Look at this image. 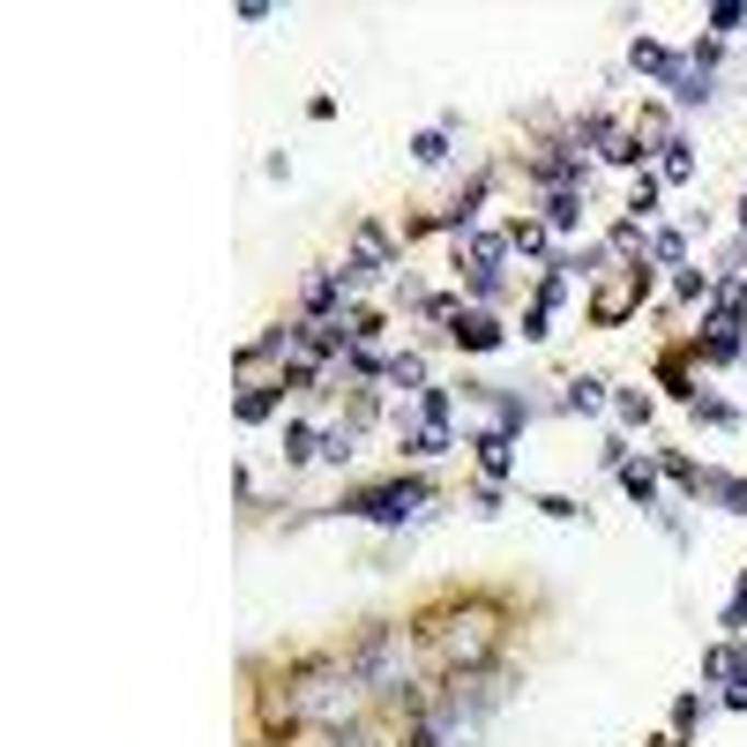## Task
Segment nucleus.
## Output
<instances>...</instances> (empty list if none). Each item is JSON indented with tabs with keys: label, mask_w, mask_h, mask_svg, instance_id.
Listing matches in <instances>:
<instances>
[{
	"label": "nucleus",
	"mask_w": 747,
	"mask_h": 747,
	"mask_svg": "<svg viewBox=\"0 0 747 747\" xmlns=\"http://www.w3.org/2000/svg\"><path fill=\"white\" fill-rule=\"evenodd\" d=\"M508 696V673H449L426 703L412 710V740L404 747H479L486 717Z\"/></svg>",
	"instance_id": "obj_1"
},
{
	"label": "nucleus",
	"mask_w": 747,
	"mask_h": 747,
	"mask_svg": "<svg viewBox=\"0 0 747 747\" xmlns=\"http://www.w3.org/2000/svg\"><path fill=\"white\" fill-rule=\"evenodd\" d=\"M367 688H359V673L344 658H307L285 673V688H277V717L285 725H314V733H352L359 717H367Z\"/></svg>",
	"instance_id": "obj_2"
},
{
	"label": "nucleus",
	"mask_w": 747,
	"mask_h": 747,
	"mask_svg": "<svg viewBox=\"0 0 747 747\" xmlns=\"http://www.w3.org/2000/svg\"><path fill=\"white\" fill-rule=\"evenodd\" d=\"M344 665L359 673V688H367L373 703H404V710L426 703V696H418V635L404 621L367 628V635L344 651Z\"/></svg>",
	"instance_id": "obj_3"
},
{
	"label": "nucleus",
	"mask_w": 747,
	"mask_h": 747,
	"mask_svg": "<svg viewBox=\"0 0 747 747\" xmlns=\"http://www.w3.org/2000/svg\"><path fill=\"white\" fill-rule=\"evenodd\" d=\"M418 643L449 665V673H479V665L494 658V643H501V606L494 598H463V606L449 598L441 613L418 621Z\"/></svg>",
	"instance_id": "obj_4"
},
{
	"label": "nucleus",
	"mask_w": 747,
	"mask_h": 747,
	"mask_svg": "<svg viewBox=\"0 0 747 747\" xmlns=\"http://www.w3.org/2000/svg\"><path fill=\"white\" fill-rule=\"evenodd\" d=\"M336 508H344V516H359V524H381V531H404V524H418V516L434 508V479H381V486H352Z\"/></svg>",
	"instance_id": "obj_5"
},
{
	"label": "nucleus",
	"mask_w": 747,
	"mask_h": 747,
	"mask_svg": "<svg viewBox=\"0 0 747 747\" xmlns=\"http://www.w3.org/2000/svg\"><path fill=\"white\" fill-rule=\"evenodd\" d=\"M643 299H651V262L635 254V262H621V277H613V285L598 291V307H590V314H598V322L613 330V322H628V314H635Z\"/></svg>",
	"instance_id": "obj_6"
},
{
	"label": "nucleus",
	"mask_w": 747,
	"mask_h": 747,
	"mask_svg": "<svg viewBox=\"0 0 747 747\" xmlns=\"http://www.w3.org/2000/svg\"><path fill=\"white\" fill-rule=\"evenodd\" d=\"M449 344H457V352H501V344H508V330H501L486 307H463L457 322H449Z\"/></svg>",
	"instance_id": "obj_7"
},
{
	"label": "nucleus",
	"mask_w": 747,
	"mask_h": 747,
	"mask_svg": "<svg viewBox=\"0 0 747 747\" xmlns=\"http://www.w3.org/2000/svg\"><path fill=\"white\" fill-rule=\"evenodd\" d=\"M471 457H479L486 479H508V471H516V434H508V426H479V434H471Z\"/></svg>",
	"instance_id": "obj_8"
},
{
	"label": "nucleus",
	"mask_w": 747,
	"mask_h": 747,
	"mask_svg": "<svg viewBox=\"0 0 747 747\" xmlns=\"http://www.w3.org/2000/svg\"><path fill=\"white\" fill-rule=\"evenodd\" d=\"M628 68H635V76H651V83H673V76H680V53L658 45V38H635V45H628Z\"/></svg>",
	"instance_id": "obj_9"
},
{
	"label": "nucleus",
	"mask_w": 747,
	"mask_h": 747,
	"mask_svg": "<svg viewBox=\"0 0 747 747\" xmlns=\"http://www.w3.org/2000/svg\"><path fill=\"white\" fill-rule=\"evenodd\" d=\"M277 404H285V381H254V389H240V426H262V418H277Z\"/></svg>",
	"instance_id": "obj_10"
},
{
	"label": "nucleus",
	"mask_w": 747,
	"mask_h": 747,
	"mask_svg": "<svg viewBox=\"0 0 747 747\" xmlns=\"http://www.w3.org/2000/svg\"><path fill=\"white\" fill-rule=\"evenodd\" d=\"M696 501H717L725 516H747V479H725V471H703V494Z\"/></svg>",
	"instance_id": "obj_11"
},
{
	"label": "nucleus",
	"mask_w": 747,
	"mask_h": 747,
	"mask_svg": "<svg viewBox=\"0 0 747 747\" xmlns=\"http://www.w3.org/2000/svg\"><path fill=\"white\" fill-rule=\"evenodd\" d=\"M673 105H688V113H696V105H710V97H717V90H710V76L703 68H688V53H680V76H673Z\"/></svg>",
	"instance_id": "obj_12"
},
{
	"label": "nucleus",
	"mask_w": 747,
	"mask_h": 747,
	"mask_svg": "<svg viewBox=\"0 0 747 747\" xmlns=\"http://www.w3.org/2000/svg\"><path fill=\"white\" fill-rule=\"evenodd\" d=\"M658 180H673V187L696 180V150H688L680 135H665V142H658Z\"/></svg>",
	"instance_id": "obj_13"
},
{
	"label": "nucleus",
	"mask_w": 747,
	"mask_h": 747,
	"mask_svg": "<svg viewBox=\"0 0 747 747\" xmlns=\"http://www.w3.org/2000/svg\"><path fill=\"white\" fill-rule=\"evenodd\" d=\"M314 457H322V426L291 418V426H285V463H314Z\"/></svg>",
	"instance_id": "obj_14"
},
{
	"label": "nucleus",
	"mask_w": 747,
	"mask_h": 747,
	"mask_svg": "<svg viewBox=\"0 0 747 747\" xmlns=\"http://www.w3.org/2000/svg\"><path fill=\"white\" fill-rule=\"evenodd\" d=\"M613 397H606V381H590V373H576L568 381V397H561V412H606Z\"/></svg>",
	"instance_id": "obj_15"
},
{
	"label": "nucleus",
	"mask_w": 747,
	"mask_h": 747,
	"mask_svg": "<svg viewBox=\"0 0 747 747\" xmlns=\"http://www.w3.org/2000/svg\"><path fill=\"white\" fill-rule=\"evenodd\" d=\"M412 165H449V127H418L412 135Z\"/></svg>",
	"instance_id": "obj_16"
},
{
	"label": "nucleus",
	"mask_w": 747,
	"mask_h": 747,
	"mask_svg": "<svg viewBox=\"0 0 747 747\" xmlns=\"http://www.w3.org/2000/svg\"><path fill=\"white\" fill-rule=\"evenodd\" d=\"M449 412H457V389H418V426H449Z\"/></svg>",
	"instance_id": "obj_17"
},
{
	"label": "nucleus",
	"mask_w": 747,
	"mask_h": 747,
	"mask_svg": "<svg viewBox=\"0 0 747 747\" xmlns=\"http://www.w3.org/2000/svg\"><path fill=\"white\" fill-rule=\"evenodd\" d=\"M441 449H457V441H449V426H412V434H404V457H441Z\"/></svg>",
	"instance_id": "obj_18"
},
{
	"label": "nucleus",
	"mask_w": 747,
	"mask_h": 747,
	"mask_svg": "<svg viewBox=\"0 0 747 747\" xmlns=\"http://www.w3.org/2000/svg\"><path fill=\"white\" fill-rule=\"evenodd\" d=\"M621 486H628V501L658 508V471H651V463H628V471H621Z\"/></svg>",
	"instance_id": "obj_19"
},
{
	"label": "nucleus",
	"mask_w": 747,
	"mask_h": 747,
	"mask_svg": "<svg viewBox=\"0 0 747 747\" xmlns=\"http://www.w3.org/2000/svg\"><path fill=\"white\" fill-rule=\"evenodd\" d=\"M576 217H583V195H576V187H561V195L545 203V225H553V232H576Z\"/></svg>",
	"instance_id": "obj_20"
},
{
	"label": "nucleus",
	"mask_w": 747,
	"mask_h": 747,
	"mask_svg": "<svg viewBox=\"0 0 747 747\" xmlns=\"http://www.w3.org/2000/svg\"><path fill=\"white\" fill-rule=\"evenodd\" d=\"M322 457H330L336 471H344V463L359 457V426H330V434H322Z\"/></svg>",
	"instance_id": "obj_21"
},
{
	"label": "nucleus",
	"mask_w": 747,
	"mask_h": 747,
	"mask_svg": "<svg viewBox=\"0 0 747 747\" xmlns=\"http://www.w3.org/2000/svg\"><path fill=\"white\" fill-rule=\"evenodd\" d=\"M389 381H397V389H426V359H418V352H397V359H389Z\"/></svg>",
	"instance_id": "obj_22"
},
{
	"label": "nucleus",
	"mask_w": 747,
	"mask_h": 747,
	"mask_svg": "<svg viewBox=\"0 0 747 747\" xmlns=\"http://www.w3.org/2000/svg\"><path fill=\"white\" fill-rule=\"evenodd\" d=\"M613 412H621V426H651V397H643V389H621Z\"/></svg>",
	"instance_id": "obj_23"
},
{
	"label": "nucleus",
	"mask_w": 747,
	"mask_h": 747,
	"mask_svg": "<svg viewBox=\"0 0 747 747\" xmlns=\"http://www.w3.org/2000/svg\"><path fill=\"white\" fill-rule=\"evenodd\" d=\"M651 209H658V180H651V172H643V180H635V187H628V217H635V225H643V217H651Z\"/></svg>",
	"instance_id": "obj_24"
},
{
	"label": "nucleus",
	"mask_w": 747,
	"mask_h": 747,
	"mask_svg": "<svg viewBox=\"0 0 747 747\" xmlns=\"http://www.w3.org/2000/svg\"><path fill=\"white\" fill-rule=\"evenodd\" d=\"M508 248L516 254H545V225H524V217H516V225H508Z\"/></svg>",
	"instance_id": "obj_25"
},
{
	"label": "nucleus",
	"mask_w": 747,
	"mask_h": 747,
	"mask_svg": "<svg viewBox=\"0 0 747 747\" xmlns=\"http://www.w3.org/2000/svg\"><path fill=\"white\" fill-rule=\"evenodd\" d=\"M531 508H539V516H553V524H576V516H583V508H576L568 494H539Z\"/></svg>",
	"instance_id": "obj_26"
},
{
	"label": "nucleus",
	"mask_w": 747,
	"mask_h": 747,
	"mask_svg": "<svg viewBox=\"0 0 747 747\" xmlns=\"http://www.w3.org/2000/svg\"><path fill=\"white\" fill-rule=\"evenodd\" d=\"M651 262H688V240L680 232H651Z\"/></svg>",
	"instance_id": "obj_27"
},
{
	"label": "nucleus",
	"mask_w": 747,
	"mask_h": 747,
	"mask_svg": "<svg viewBox=\"0 0 747 747\" xmlns=\"http://www.w3.org/2000/svg\"><path fill=\"white\" fill-rule=\"evenodd\" d=\"M322 747H389V740L367 733V725H352V733H322Z\"/></svg>",
	"instance_id": "obj_28"
},
{
	"label": "nucleus",
	"mask_w": 747,
	"mask_h": 747,
	"mask_svg": "<svg viewBox=\"0 0 747 747\" xmlns=\"http://www.w3.org/2000/svg\"><path fill=\"white\" fill-rule=\"evenodd\" d=\"M703 696H680V703H673V733H696V717H703Z\"/></svg>",
	"instance_id": "obj_29"
},
{
	"label": "nucleus",
	"mask_w": 747,
	"mask_h": 747,
	"mask_svg": "<svg viewBox=\"0 0 747 747\" xmlns=\"http://www.w3.org/2000/svg\"><path fill=\"white\" fill-rule=\"evenodd\" d=\"M539 336H553V307L531 299V314H524V344H539Z\"/></svg>",
	"instance_id": "obj_30"
},
{
	"label": "nucleus",
	"mask_w": 747,
	"mask_h": 747,
	"mask_svg": "<svg viewBox=\"0 0 747 747\" xmlns=\"http://www.w3.org/2000/svg\"><path fill=\"white\" fill-rule=\"evenodd\" d=\"M696 418H703V426H733L740 412H733V404H717V397H696Z\"/></svg>",
	"instance_id": "obj_31"
},
{
	"label": "nucleus",
	"mask_w": 747,
	"mask_h": 747,
	"mask_svg": "<svg viewBox=\"0 0 747 747\" xmlns=\"http://www.w3.org/2000/svg\"><path fill=\"white\" fill-rule=\"evenodd\" d=\"M740 225H747V203H740Z\"/></svg>",
	"instance_id": "obj_32"
}]
</instances>
